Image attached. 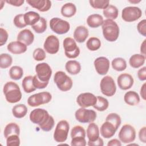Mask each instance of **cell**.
<instances>
[{
  "label": "cell",
  "instance_id": "29",
  "mask_svg": "<svg viewBox=\"0 0 146 146\" xmlns=\"http://www.w3.org/2000/svg\"><path fill=\"white\" fill-rule=\"evenodd\" d=\"M22 86L26 93H31L36 90L33 84V76L29 75L25 76L22 82Z\"/></svg>",
  "mask_w": 146,
  "mask_h": 146
},
{
  "label": "cell",
  "instance_id": "47",
  "mask_svg": "<svg viewBox=\"0 0 146 146\" xmlns=\"http://www.w3.org/2000/svg\"><path fill=\"white\" fill-rule=\"evenodd\" d=\"M137 30L139 34L143 36H146V19H144L138 23Z\"/></svg>",
  "mask_w": 146,
  "mask_h": 146
},
{
  "label": "cell",
  "instance_id": "15",
  "mask_svg": "<svg viewBox=\"0 0 146 146\" xmlns=\"http://www.w3.org/2000/svg\"><path fill=\"white\" fill-rule=\"evenodd\" d=\"M59 40L54 35H48L43 44L44 51L50 54H55L59 50Z\"/></svg>",
  "mask_w": 146,
  "mask_h": 146
},
{
  "label": "cell",
  "instance_id": "54",
  "mask_svg": "<svg viewBox=\"0 0 146 146\" xmlns=\"http://www.w3.org/2000/svg\"><path fill=\"white\" fill-rule=\"evenodd\" d=\"M89 146H103L104 145L103 140L101 137H99V139L92 142H87V144Z\"/></svg>",
  "mask_w": 146,
  "mask_h": 146
},
{
  "label": "cell",
  "instance_id": "17",
  "mask_svg": "<svg viewBox=\"0 0 146 146\" xmlns=\"http://www.w3.org/2000/svg\"><path fill=\"white\" fill-rule=\"evenodd\" d=\"M117 83L121 90H127L132 87L134 80L131 75L128 73H123L118 76Z\"/></svg>",
  "mask_w": 146,
  "mask_h": 146
},
{
  "label": "cell",
  "instance_id": "38",
  "mask_svg": "<svg viewBox=\"0 0 146 146\" xmlns=\"http://www.w3.org/2000/svg\"><path fill=\"white\" fill-rule=\"evenodd\" d=\"M32 29L36 33H43L47 29V21L43 17H40L39 21L35 25L31 26Z\"/></svg>",
  "mask_w": 146,
  "mask_h": 146
},
{
  "label": "cell",
  "instance_id": "20",
  "mask_svg": "<svg viewBox=\"0 0 146 146\" xmlns=\"http://www.w3.org/2000/svg\"><path fill=\"white\" fill-rule=\"evenodd\" d=\"M17 39L28 46L33 43L34 40V35L29 29H23L18 33Z\"/></svg>",
  "mask_w": 146,
  "mask_h": 146
},
{
  "label": "cell",
  "instance_id": "53",
  "mask_svg": "<svg viewBox=\"0 0 146 146\" xmlns=\"http://www.w3.org/2000/svg\"><path fill=\"white\" fill-rule=\"evenodd\" d=\"M8 4L16 6V7H19L21 6L25 2L24 0H7L5 1Z\"/></svg>",
  "mask_w": 146,
  "mask_h": 146
},
{
  "label": "cell",
  "instance_id": "4",
  "mask_svg": "<svg viewBox=\"0 0 146 146\" xmlns=\"http://www.w3.org/2000/svg\"><path fill=\"white\" fill-rule=\"evenodd\" d=\"M70 129V124L66 120L59 121L55 127L53 137L55 141L58 143L64 142L68 137Z\"/></svg>",
  "mask_w": 146,
  "mask_h": 146
},
{
  "label": "cell",
  "instance_id": "43",
  "mask_svg": "<svg viewBox=\"0 0 146 146\" xmlns=\"http://www.w3.org/2000/svg\"><path fill=\"white\" fill-rule=\"evenodd\" d=\"M55 124V120L54 119V117L50 115L48 119L42 124L39 125V127L40 128L46 132L50 131L54 127Z\"/></svg>",
  "mask_w": 146,
  "mask_h": 146
},
{
  "label": "cell",
  "instance_id": "52",
  "mask_svg": "<svg viewBox=\"0 0 146 146\" xmlns=\"http://www.w3.org/2000/svg\"><path fill=\"white\" fill-rule=\"evenodd\" d=\"M139 140L143 143H146V127H142L139 132Z\"/></svg>",
  "mask_w": 146,
  "mask_h": 146
},
{
  "label": "cell",
  "instance_id": "56",
  "mask_svg": "<svg viewBox=\"0 0 146 146\" xmlns=\"http://www.w3.org/2000/svg\"><path fill=\"white\" fill-rule=\"evenodd\" d=\"M140 96H141L142 99L144 100L146 99V83H144L141 87L140 91Z\"/></svg>",
  "mask_w": 146,
  "mask_h": 146
},
{
  "label": "cell",
  "instance_id": "42",
  "mask_svg": "<svg viewBox=\"0 0 146 146\" xmlns=\"http://www.w3.org/2000/svg\"><path fill=\"white\" fill-rule=\"evenodd\" d=\"M89 3L91 6L95 9L104 10L110 5V1L108 0H90Z\"/></svg>",
  "mask_w": 146,
  "mask_h": 146
},
{
  "label": "cell",
  "instance_id": "18",
  "mask_svg": "<svg viewBox=\"0 0 146 146\" xmlns=\"http://www.w3.org/2000/svg\"><path fill=\"white\" fill-rule=\"evenodd\" d=\"M26 2L41 12L47 11L51 7V2L49 0H26Z\"/></svg>",
  "mask_w": 146,
  "mask_h": 146
},
{
  "label": "cell",
  "instance_id": "58",
  "mask_svg": "<svg viewBox=\"0 0 146 146\" xmlns=\"http://www.w3.org/2000/svg\"><path fill=\"white\" fill-rule=\"evenodd\" d=\"M128 2H130V3H131L136 4V3H139L140 2H141V1H140V0H139V1H137V0H132V1L129 0Z\"/></svg>",
  "mask_w": 146,
  "mask_h": 146
},
{
  "label": "cell",
  "instance_id": "35",
  "mask_svg": "<svg viewBox=\"0 0 146 146\" xmlns=\"http://www.w3.org/2000/svg\"><path fill=\"white\" fill-rule=\"evenodd\" d=\"M96 98V102L92 107L98 111L102 112L106 111L109 106V102L108 100L106 98L100 96H98Z\"/></svg>",
  "mask_w": 146,
  "mask_h": 146
},
{
  "label": "cell",
  "instance_id": "1",
  "mask_svg": "<svg viewBox=\"0 0 146 146\" xmlns=\"http://www.w3.org/2000/svg\"><path fill=\"white\" fill-rule=\"evenodd\" d=\"M3 92L6 101L10 103L18 102L22 97L19 86L13 82H8L5 84L3 88Z\"/></svg>",
  "mask_w": 146,
  "mask_h": 146
},
{
  "label": "cell",
  "instance_id": "36",
  "mask_svg": "<svg viewBox=\"0 0 146 146\" xmlns=\"http://www.w3.org/2000/svg\"><path fill=\"white\" fill-rule=\"evenodd\" d=\"M9 76L11 79L18 80L21 79L23 75V68L18 66H14L9 70Z\"/></svg>",
  "mask_w": 146,
  "mask_h": 146
},
{
  "label": "cell",
  "instance_id": "51",
  "mask_svg": "<svg viewBox=\"0 0 146 146\" xmlns=\"http://www.w3.org/2000/svg\"><path fill=\"white\" fill-rule=\"evenodd\" d=\"M137 77L141 81L146 80V67L144 66L140 68L137 71Z\"/></svg>",
  "mask_w": 146,
  "mask_h": 146
},
{
  "label": "cell",
  "instance_id": "11",
  "mask_svg": "<svg viewBox=\"0 0 146 146\" xmlns=\"http://www.w3.org/2000/svg\"><path fill=\"white\" fill-rule=\"evenodd\" d=\"M118 136L121 142L128 144L133 142L136 138V131L130 124H124L119 131Z\"/></svg>",
  "mask_w": 146,
  "mask_h": 146
},
{
  "label": "cell",
  "instance_id": "9",
  "mask_svg": "<svg viewBox=\"0 0 146 146\" xmlns=\"http://www.w3.org/2000/svg\"><path fill=\"white\" fill-rule=\"evenodd\" d=\"M50 27L52 31L59 35L66 34L70 29L68 22L58 17L52 18L50 21Z\"/></svg>",
  "mask_w": 146,
  "mask_h": 146
},
{
  "label": "cell",
  "instance_id": "49",
  "mask_svg": "<svg viewBox=\"0 0 146 146\" xmlns=\"http://www.w3.org/2000/svg\"><path fill=\"white\" fill-rule=\"evenodd\" d=\"M87 142L84 137L71 139V145L72 146H85Z\"/></svg>",
  "mask_w": 146,
  "mask_h": 146
},
{
  "label": "cell",
  "instance_id": "19",
  "mask_svg": "<svg viewBox=\"0 0 146 146\" xmlns=\"http://www.w3.org/2000/svg\"><path fill=\"white\" fill-rule=\"evenodd\" d=\"M27 46L23 43L17 40L10 42L7 46V50L13 54H21L27 51Z\"/></svg>",
  "mask_w": 146,
  "mask_h": 146
},
{
  "label": "cell",
  "instance_id": "37",
  "mask_svg": "<svg viewBox=\"0 0 146 146\" xmlns=\"http://www.w3.org/2000/svg\"><path fill=\"white\" fill-rule=\"evenodd\" d=\"M86 47L91 51H96L101 47V41L97 37H91L86 42Z\"/></svg>",
  "mask_w": 146,
  "mask_h": 146
},
{
  "label": "cell",
  "instance_id": "7",
  "mask_svg": "<svg viewBox=\"0 0 146 146\" xmlns=\"http://www.w3.org/2000/svg\"><path fill=\"white\" fill-rule=\"evenodd\" d=\"M100 87L102 93L107 96H113L116 91V86L113 79L109 75L104 76L100 80Z\"/></svg>",
  "mask_w": 146,
  "mask_h": 146
},
{
  "label": "cell",
  "instance_id": "14",
  "mask_svg": "<svg viewBox=\"0 0 146 146\" xmlns=\"http://www.w3.org/2000/svg\"><path fill=\"white\" fill-rule=\"evenodd\" d=\"M50 115L47 111L43 108H35L30 113V121L38 125L43 123L49 117Z\"/></svg>",
  "mask_w": 146,
  "mask_h": 146
},
{
  "label": "cell",
  "instance_id": "30",
  "mask_svg": "<svg viewBox=\"0 0 146 146\" xmlns=\"http://www.w3.org/2000/svg\"><path fill=\"white\" fill-rule=\"evenodd\" d=\"M40 18L39 14L35 11H28L24 14V20L27 25L33 26L37 23Z\"/></svg>",
  "mask_w": 146,
  "mask_h": 146
},
{
  "label": "cell",
  "instance_id": "39",
  "mask_svg": "<svg viewBox=\"0 0 146 146\" xmlns=\"http://www.w3.org/2000/svg\"><path fill=\"white\" fill-rule=\"evenodd\" d=\"M13 62V58L10 55L7 53H2L0 55V67L7 68L9 67Z\"/></svg>",
  "mask_w": 146,
  "mask_h": 146
},
{
  "label": "cell",
  "instance_id": "25",
  "mask_svg": "<svg viewBox=\"0 0 146 146\" xmlns=\"http://www.w3.org/2000/svg\"><path fill=\"white\" fill-rule=\"evenodd\" d=\"M103 17L98 14L90 15L87 18V23L91 28H98L103 23Z\"/></svg>",
  "mask_w": 146,
  "mask_h": 146
},
{
  "label": "cell",
  "instance_id": "45",
  "mask_svg": "<svg viewBox=\"0 0 146 146\" xmlns=\"http://www.w3.org/2000/svg\"><path fill=\"white\" fill-rule=\"evenodd\" d=\"M6 139L7 146H19L20 145L21 140L18 135H11Z\"/></svg>",
  "mask_w": 146,
  "mask_h": 146
},
{
  "label": "cell",
  "instance_id": "33",
  "mask_svg": "<svg viewBox=\"0 0 146 146\" xmlns=\"http://www.w3.org/2000/svg\"><path fill=\"white\" fill-rule=\"evenodd\" d=\"M104 16L108 19L113 20L117 18L119 14V11L117 8L113 5H109L103 11Z\"/></svg>",
  "mask_w": 146,
  "mask_h": 146
},
{
  "label": "cell",
  "instance_id": "50",
  "mask_svg": "<svg viewBox=\"0 0 146 146\" xmlns=\"http://www.w3.org/2000/svg\"><path fill=\"white\" fill-rule=\"evenodd\" d=\"M9 38V34L7 31L2 27L0 28V46L4 45Z\"/></svg>",
  "mask_w": 146,
  "mask_h": 146
},
{
  "label": "cell",
  "instance_id": "34",
  "mask_svg": "<svg viewBox=\"0 0 146 146\" xmlns=\"http://www.w3.org/2000/svg\"><path fill=\"white\" fill-rule=\"evenodd\" d=\"M111 66L113 70L117 71H123L127 68V62L124 58H115L112 60Z\"/></svg>",
  "mask_w": 146,
  "mask_h": 146
},
{
  "label": "cell",
  "instance_id": "22",
  "mask_svg": "<svg viewBox=\"0 0 146 146\" xmlns=\"http://www.w3.org/2000/svg\"><path fill=\"white\" fill-rule=\"evenodd\" d=\"M89 35L88 30L84 26H79L76 27L74 32V39L78 43H83Z\"/></svg>",
  "mask_w": 146,
  "mask_h": 146
},
{
  "label": "cell",
  "instance_id": "8",
  "mask_svg": "<svg viewBox=\"0 0 146 146\" xmlns=\"http://www.w3.org/2000/svg\"><path fill=\"white\" fill-rule=\"evenodd\" d=\"M97 115L96 112L92 110H88L86 108L80 107L75 112L76 120L82 123H90L94 122Z\"/></svg>",
  "mask_w": 146,
  "mask_h": 146
},
{
  "label": "cell",
  "instance_id": "48",
  "mask_svg": "<svg viewBox=\"0 0 146 146\" xmlns=\"http://www.w3.org/2000/svg\"><path fill=\"white\" fill-rule=\"evenodd\" d=\"M33 84L36 89H43L47 86L48 82H42L40 81L35 75L33 76Z\"/></svg>",
  "mask_w": 146,
  "mask_h": 146
},
{
  "label": "cell",
  "instance_id": "40",
  "mask_svg": "<svg viewBox=\"0 0 146 146\" xmlns=\"http://www.w3.org/2000/svg\"><path fill=\"white\" fill-rule=\"evenodd\" d=\"M106 121H108L112 124L116 129L120 127L121 124V117L120 116L116 113H109L106 118Z\"/></svg>",
  "mask_w": 146,
  "mask_h": 146
},
{
  "label": "cell",
  "instance_id": "28",
  "mask_svg": "<svg viewBox=\"0 0 146 146\" xmlns=\"http://www.w3.org/2000/svg\"><path fill=\"white\" fill-rule=\"evenodd\" d=\"M60 13L62 16L66 18H71L76 14V7L71 2L66 3L62 6Z\"/></svg>",
  "mask_w": 146,
  "mask_h": 146
},
{
  "label": "cell",
  "instance_id": "44",
  "mask_svg": "<svg viewBox=\"0 0 146 146\" xmlns=\"http://www.w3.org/2000/svg\"><path fill=\"white\" fill-rule=\"evenodd\" d=\"M13 23L14 25L19 29L25 27L27 26L25 22L24 14H19L16 15L14 18Z\"/></svg>",
  "mask_w": 146,
  "mask_h": 146
},
{
  "label": "cell",
  "instance_id": "59",
  "mask_svg": "<svg viewBox=\"0 0 146 146\" xmlns=\"http://www.w3.org/2000/svg\"><path fill=\"white\" fill-rule=\"evenodd\" d=\"M3 2H4V1H0V3H1V7L0 8V10H2V7H3V5L2 4V3H3Z\"/></svg>",
  "mask_w": 146,
  "mask_h": 146
},
{
  "label": "cell",
  "instance_id": "26",
  "mask_svg": "<svg viewBox=\"0 0 146 146\" xmlns=\"http://www.w3.org/2000/svg\"><path fill=\"white\" fill-rule=\"evenodd\" d=\"M65 69L71 75H77L81 71V64L77 60H70L66 62Z\"/></svg>",
  "mask_w": 146,
  "mask_h": 146
},
{
  "label": "cell",
  "instance_id": "12",
  "mask_svg": "<svg viewBox=\"0 0 146 146\" xmlns=\"http://www.w3.org/2000/svg\"><path fill=\"white\" fill-rule=\"evenodd\" d=\"M35 71L37 78L42 82H48L52 73L51 67L46 62L37 64L35 66Z\"/></svg>",
  "mask_w": 146,
  "mask_h": 146
},
{
  "label": "cell",
  "instance_id": "31",
  "mask_svg": "<svg viewBox=\"0 0 146 146\" xmlns=\"http://www.w3.org/2000/svg\"><path fill=\"white\" fill-rule=\"evenodd\" d=\"M13 116L18 119L24 117L27 113V108L23 104H18L14 106L12 108Z\"/></svg>",
  "mask_w": 146,
  "mask_h": 146
},
{
  "label": "cell",
  "instance_id": "3",
  "mask_svg": "<svg viewBox=\"0 0 146 146\" xmlns=\"http://www.w3.org/2000/svg\"><path fill=\"white\" fill-rule=\"evenodd\" d=\"M54 81L58 89L63 92L70 90L73 85L72 79L62 71H58L55 72Z\"/></svg>",
  "mask_w": 146,
  "mask_h": 146
},
{
  "label": "cell",
  "instance_id": "55",
  "mask_svg": "<svg viewBox=\"0 0 146 146\" xmlns=\"http://www.w3.org/2000/svg\"><path fill=\"white\" fill-rule=\"evenodd\" d=\"M121 141L117 139H112L110 140L107 143V146H121Z\"/></svg>",
  "mask_w": 146,
  "mask_h": 146
},
{
  "label": "cell",
  "instance_id": "27",
  "mask_svg": "<svg viewBox=\"0 0 146 146\" xmlns=\"http://www.w3.org/2000/svg\"><path fill=\"white\" fill-rule=\"evenodd\" d=\"M145 61V56L141 54L132 55L129 59V64L132 68H138L144 65Z\"/></svg>",
  "mask_w": 146,
  "mask_h": 146
},
{
  "label": "cell",
  "instance_id": "23",
  "mask_svg": "<svg viewBox=\"0 0 146 146\" xmlns=\"http://www.w3.org/2000/svg\"><path fill=\"white\" fill-rule=\"evenodd\" d=\"M100 135V131L98 125L94 123L91 122L88 125L87 128V137L89 142L94 141L99 139Z\"/></svg>",
  "mask_w": 146,
  "mask_h": 146
},
{
  "label": "cell",
  "instance_id": "41",
  "mask_svg": "<svg viewBox=\"0 0 146 146\" xmlns=\"http://www.w3.org/2000/svg\"><path fill=\"white\" fill-rule=\"evenodd\" d=\"M71 137L78 138V137H86V132L84 128L80 125L74 126L71 131Z\"/></svg>",
  "mask_w": 146,
  "mask_h": 146
},
{
  "label": "cell",
  "instance_id": "5",
  "mask_svg": "<svg viewBox=\"0 0 146 146\" xmlns=\"http://www.w3.org/2000/svg\"><path fill=\"white\" fill-rule=\"evenodd\" d=\"M51 99V94L48 92L43 91L30 96L27 99V104L30 107H36L49 103Z\"/></svg>",
  "mask_w": 146,
  "mask_h": 146
},
{
  "label": "cell",
  "instance_id": "10",
  "mask_svg": "<svg viewBox=\"0 0 146 146\" xmlns=\"http://www.w3.org/2000/svg\"><path fill=\"white\" fill-rule=\"evenodd\" d=\"M141 16V10L136 6H127L121 11V18L127 22L136 21Z\"/></svg>",
  "mask_w": 146,
  "mask_h": 146
},
{
  "label": "cell",
  "instance_id": "24",
  "mask_svg": "<svg viewBox=\"0 0 146 146\" xmlns=\"http://www.w3.org/2000/svg\"><path fill=\"white\" fill-rule=\"evenodd\" d=\"M124 100L128 105L134 106L139 103L140 99L139 94L136 92L134 91H129L124 94Z\"/></svg>",
  "mask_w": 146,
  "mask_h": 146
},
{
  "label": "cell",
  "instance_id": "16",
  "mask_svg": "<svg viewBox=\"0 0 146 146\" xmlns=\"http://www.w3.org/2000/svg\"><path fill=\"white\" fill-rule=\"evenodd\" d=\"M94 65L97 73L100 75H105L109 71L110 63L108 58L104 56H99L94 62Z\"/></svg>",
  "mask_w": 146,
  "mask_h": 146
},
{
  "label": "cell",
  "instance_id": "21",
  "mask_svg": "<svg viewBox=\"0 0 146 146\" xmlns=\"http://www.w3.org/2000/svg\"><path fill=\"white\" fill-rule=\"evenodd\" d=\"M117 130L112 124L106 121L102 124L99 131L102 137L105 139H109L114 136Z\"/></svg>",
  "mask_w": 146,
  "mask_h": 146
},
{
  "label": "cell",
  "instance_id": "13",
  "mask_svg": "<svg viewBox=\"0 0 146 146\" xmlns=\"http://www.w3.org/2000/svg\"><path fill=\"white\" fill-rule=\"evenodd\" d=\"M96 96L91 92L81 93L76 98L77 104L82 108L93 106L96 103Z\"/></svg>",
  "mask_w": 146,
  "mask_h": 146
},
{
  "label": "cell",
  "instance_id": "46",
  "mask_svg": "<svg viewBox=\"0 0 146 146\" xmlns=\"http://www.w3.org/2000/svg\"><path fill=\"white\" fill-rule=\"evenodd\" d=\"M33 58L36 61H42L46 58L45 51L41 48H36L33 53Z\"/></svg>",
  "mask_w": 146,
  "mask_h": 146
},
{
  "label": "cell",
  "instance_id": "57",
  "mask_svg": "<svg viewBox=\"0 0 146 146\" xmlns=\"http://www.w3.org/2000/svg\"><path fill=\"white\" fill-rule=\"evenodd\" d=\"M146 39H144L143 42L141 44L140 46V52L141 54L145 56V54H146Z\"/></svg>",
  "mask_w": 146,
  "mask_h": 146
},
{
  "label": "cell",
  "instance_id": "32",
  "mask_svg": "<svg viewBox=\"0 0 146 146\" xmlns=\"http://www.w3.org/2000/svg\"><path fill=\"white\" fill-rule=\"evenodd\" d=\"M16 134L19 136L20 134V128L19 125L15 123H10L7 124L4 129L3 135L5 138H7L8 136Z\"/></svg>",
  "mask_w": 146,
  "mask_h": 146
},
{
  "label": "cell",
  "instance_id": "2",
  "mask_svg": "<svg viewBox=\"0 0 146 146\" xmlns=\"http://www.w3.org/2000/svg\"><path fill=\"white\" fill-rule=\"evenodd\" d=\"M102 33L104 38L108 42L116 41L119 36V27L113 20H104L102 25Z\"/></svg>",
  "mask_w": 146,
  "mask_h": 146
},
{
  "label": "cell",
  "instance_id": "6",
  "mask_svg": "<svg viewBox=\"0 0 146 146\" xmlns=\"http://www.w3.org/2000/svg\"><path fill=\"white\" fill-rule=\"evenodd\" d=\"M64 54L68 58L74 59L80 54V48L77 46L76 41L71 37L66 38L63 42Z\"/></svg>",
  "mask_w": 146,
  "mask_h": 146
}]
</instances>
